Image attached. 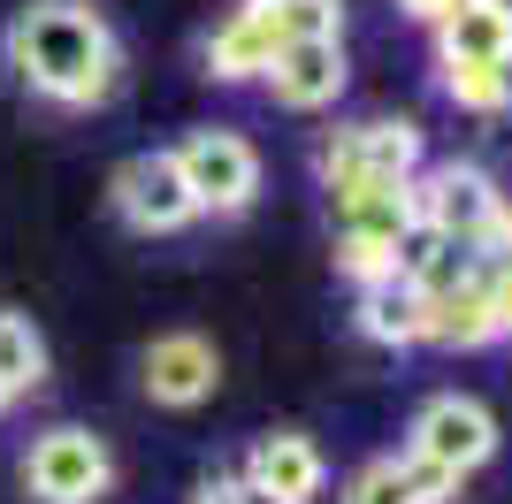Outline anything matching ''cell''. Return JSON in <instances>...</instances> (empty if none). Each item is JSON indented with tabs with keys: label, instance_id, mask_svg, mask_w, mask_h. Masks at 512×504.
<instances>
[{
	"label": "cell",
	"instance_id": "cb8c5ba5",
	"mask_svg": "<svg viewBox=\"0 0 512 504\" xmlns=\"http://www.w3.org/2000/svg\"><path fill=\"white\" fill-rule=\"evenodd\" d=\"M237 489V504H283V497H268V489H253V482H230Z\"/></svg>",
	"mask_w": 512,
	"mask_h": 504
},
{
	"label": "cell",
	"instance_id": "484cf974",
	"mask_svg": "<svg viewBox=\"0 0 512 504\" xmlns=\"http://www.w3.org/2000/svg\"><path fill=\"white\" fill-rule=\"evenodd\" d=\"M505 336H512V329H505Z\"/></svg>",
	"mask_w": 512,
	"mask_h": 504
},
{
	"label": "cell",
	"instance_id": "ffe728a7",
	"mask_svg": "<svg viewBox=\"0 0 512 504\" xmlns=\"http://www.w3.org/2000/svg\"><path fill=\"white\" fill-rule=\"evenodd\" d=\"M276 39L283 46L344 39V0H276Z\"/></svg>",
	"mask_w": 512,
	"mask_h": 504
},
{
	"label": "cell",
	"instance_id": "d4e9b609",
	"mask_svg": "<svg viewBox=\"0 0 512 504\" xmlns=\"http://www.w3.org/2000/svg\"><path fill=\"white\" fill-rule=\"evenodd\" d=\"M8 405H16V398H8V390H0V413H8Z\"/></svg>",
	"mask_w": 512,
	"mask_h": 504
},
{
	"label": "cell",
	"instance_id": "6da1fadb",
	"mask_svg": "<svg viewBox=\"0 0 512 504\" xmlns=\"http://www.w3.org/2000/svg\"><path fill=\"white\" fill-rule=\"evenodd\" d=\"M0 54L16 69V84L39 92L46 107H100L115 92V69H123V46H115V31H107V16L92 0H31V8H16Z\"/></svg>",
	"mask_w": 512,
	"mask_h": 504
},
{
	"label": "cell",
	"instance_id": "9a60e30c",
	"mask_svg": "<svg viewBox=\"0 0 512 504\" xmlns=\"http://www.w3.org/2000/svg\"><path fill=\"white\" fill-rule=\"evenodd\" d=\"M467 275H474V252H467V245H451V237L421 230V222H413V230L398 237V283H413L421 298H444V291H459Z\"/></svg>",
	"mask_w": 512,
	"mask_h": 504
},
{
	"label": "cell",
	"instance_id": "2e32d148",
	"mask_svg": "<svg viewBox=\"0 0 512 504\" xmlns=\"http://www.w3.org/2000/svg\"><path fill=\"white\" fill-rule=\"evenodd\" d=\"M421 321H428V298L413 291V283H398V275H383V283H367L360 291V336H375V344H421Z\"/></svg>",
	"mask_w": 512,
	"mask_h": 504
},
{
	"label": "cell",
	"instance_id": "3957f363",
	"mask_svg": "<svg viewBox=\"0 0 512 504\" xmlns=\"http://www.w3.org/2000/svg\"><path fill=\"white\" fill-rule=\"evenodd\" d=\"M497 207H505V191L474 161H444V168H428V176H413V222L451 237V245H467V252H490Z\"/></svg>",
	"mask_w": 512,
	"mask_h": 504
},
{
	"label": "cell",
	"instance_id": "7c38bea8",
	"mask_svg": "<svg viewBox=\"0 0 512 504\" xmlns=\"http://www.w3.org/2000/svg\"><path fill=\"white\" fill-rule=\"evenodd\" d=\"M245 482L268 489V497H283V504H314L321 482H329V466H321L314 436H299V428H276V436H260V443H253Z\"/></svg>",
	"mask_w": 512,
	"mask_h": 504
},
{
	"label": "cell",
	"instance_id": "8992f818",
	"mask_svg": "<svg viewBox=\"0 0 512 504\" xmlns=\"http://www.w3.org/2000/svg\"><path fill=\"white\" fill-rule=\"evenodd\" d=\"M413 459L428 466H444L451 482H467L474 466L497 451V420L482 398H459V390H444V398H428L421 413H413V443H406Z\"/></svg>",
	"mask_w": 512,
	"mask_h": 504
},
{
	"label": "cell",
	"instance_id": "4fadbf2b",
	"mask_svg": "<svg viewBox=\"0 0 512 504\" xmlns=\"http://www.w3.org/2000/svg\"><path fill=\"white\" fill-rule=\"evenodd\" d=\"M436 62L467 69V62H512V0H459L436 23Z\"/></svg>",
	"mask_w": 512,
	"mask_h": 504
},
{
	"label": "cell",
	"instance_id": "7a4b0ae2",
	"mask_svg": "<svg viewBox=\"0 0 512 504\" xmlns=\"http://www.w3.org/2000/svg\"><path fill=\"white\" fill-rule=\"evenodd\" d=\"M321 184L352 191V184H413L421 176V123L406 115H375V123H344L321 138L314 153Z\"/></svg>",
	"mask_w": 512,
	"mask_h": 504
},
{
	"label": "cell",
	"instance_id": "5b68a950",
	"mask_svg": "<svg viewBox=\"0 0 512 504\" xmlns=\"http://www.w3.org/2000/svg\"><path fill=\"white\" fill-rule=\"evenodd\" d=\"M169 161H176L199 214H245L260 191V153L237 130H192L184 146H169Z\"/></svg>",
	"mask_w": 512,
	"mask_h": 504
},
{
	"label": "cell",
	"instance_id": "52a82bcc",
	"mask_svg": "<svg viewBox=\"0 0 512 504\" xmlns=\"http://www.w3.org/2000/svg\"><path fill=\"white\" fill-rule=\"evenodd\" d=\"M115 214H123L138 237H169V230H184V222H199V207H192V191H184V176H176L169 146L130 153V161L115 168Z\"/></svg>",
	"mask_w": 512,
	"mask_h": 504
},
{
	"label": "cell",
	"instance_id": "8fae6325",
	"mask_svg": "<svg viewBox=\"0 0 512 504\" xmlns=\"http://www.w3.org/2000/svg\"><path fill=\"white\" fill-rule=\"evenodd\" d=\"M268 92H276L291 115H314V107H337L344 92V39H314V46H276L268 62Z\"/></svg>",
	"mask_w": 512,
	"mask_h": 504
},
{
	"label": "cell",
	"instance_id": "277c9868",
	"mask_svg": "<svg viewBox=\"0 0 512 504\" xmlns=\"http://www.w3.org/2000/svg\"><path fill=\"white\" fill-rule=\"evenodd\" d=\"M115 482V459L92 428H46L23 451V489L39 504H100Z\"/></svg>",
	"mask_w": 512,
	"mask_h": 504
},
{
	"label": "cell",
	"instance_id": "e0dca14e",
	"mask_svg": "<svg viewBox=\"0 0 512 504\" xmlns=\"http://www.w3.org/2000/svg\"><path fill=\"white\" fill-rule=\"evenodd\" d=\"M39 382H46V336L23 314H0V390L23 398V390H39Z\"/></svg>",
	"mask_w": 512,
	"mask_h": 504
},
{
	"label": "cell",
	"instance_id": "5bb4252c",
	"mask_svg": "<svg viewBox=\"0 0 512 504\" xmlns=\"http://www.w3.org/2000/svg\"><path fill=\"white\" fill-rule=\"evenodd\" d=\"M421 344H444V352H482V344H497V314L490 298H482V283H459V291L428 298V321H421Z\"/></svg>",
	"mask_w": 512,
	"mask_h": 504
},
{
	"label": "cell",
	"instance_id": "30bf717a",
	"mask_svg": "<svg viewBox=\"0 0 512 504\" xmlns=\"http://www.w3.org/2000/svg\"><path fill=\"white\" fill-rule=\"evenodd\" d=\"M138 367H146V398L153 405H199V398H214V382H222L214 344H207V336H192V329L153 336Z\"/></svg>",
	"mask_w": 512,
	"mask_h": 504
},
{
	"label": "cell",
	"instance_id": "7402d4cb",
	"mask_svg": "<svg viewBox=\"0 0 512 504\" xmlns=\"http://www.w3.org/2000/svg\"><path fill=\"white\" fill-rule=\"evenodd\" d=\"M398 8H406V16H421V23H444L459 0H398Z\"/></svg>",
	"mask_w": 512,
	"mask_h": 504
},
{
	"label": "cell",
	"instance_id": "d6986e66",
	"mask_svg": "<svg viewBox=\"0 0 512 504\" xmlns=\"http://www.w3.org/2000/svg\"><path fill=\"white\" fill-rule=\"evenodd\" d=\"M444 92L474 115H505L512 107V62H467V69H444Z\"/></svg>",
	"mask_w": 512,
	"mask_h": 504
},
{
	"label": "cell",
	"instance_id": "9c48e42d",
	"mask_svg": "<svg viewBox=\"0 0 512 504\" xmlns=\"http://www.w3.org/2000/svg\"><path fill=\"white\" fill-rule=\"evenodd\" d=\"M276 0H237L230 16L207 31V46H199V62H207V77L222 84H245V77H268V62H276Z\"/></svg>",
	"mask_w": 512,
	"mask_h": 504
},
{
	"label": "cell",
	"instance_id": "ba28073f",
	"mask_svg": "<svg viewBox=\"0 0 512 504\" xmlns=\"http://www.w3.org/2000/svg\"><path fill=\"white\" fill-rule=\"evenodd\" d=\"M329 214H337V252H390L398 260V237L413 230V184L329 191Z\"/></svg>",
	"mask_w": 512,
	"mask_h": 504
},
{
	"label": "cell",
	"instance_id": "ac0fdd59",
	"mask_svg": "<svg viewBox=\"0 0 512 504\" xmlns=\"http://www.w3.org/2000/svg\"><path fill=\"white\" fill-rule=\"evenodd\" d=\"M344 504H428L421 497V474H413L406 451H390V459H367L352 482H344Z\"/></svg>",
	"mask_w": 512,
	"mask_h": 504
},
{
	"label": "cell",
	"instance_id": "44dd1931",
	"mask_svg": "<svg viewBox=\"0 0 512 504\" xmlns=\"http://www.w3.org/2000/svg\"><path fill=\"white\" fill-rule=\"evenodd\" d=\"M406 459H413V451H406ZM413 474H421V497H428V504H451V497H459V482H451L444 466H428V459H413Z\"/></svg>",
	"mask_w": 512,
	"mask_h": 504
},
{
	"label": "cell",
	"instance_id": "603a6c76",
	"mask_svg": "<svg viewBox=\"0 0 512 504\" xmlns=\"http://www.w3.org/2000/svg\"><path fill=\"white\" fill-rule=\"evenodd\" d=\"M490 252H505V260H512V207H497V230H490Z\"/></svg>",
	"mask_w": 512,
	"mask_h": 504
}]
</instances>
